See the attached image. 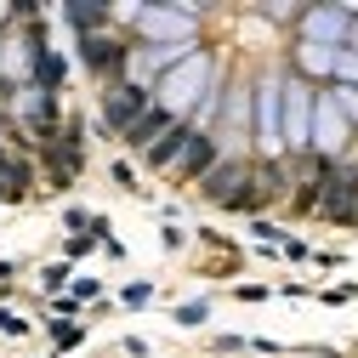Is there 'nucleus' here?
I'll use <instances>...</instances> for the list:
<instances>
[{
  "label": "nucleus",
  "instance_id": "nucleus-1",
  "mask_svg": "<svg viewBox=\"0 0 358 358\" xmlns=\"http://www.w3.org/2000/svg\"><path fill=\"white\" fill-rule=\"evenodd\" d=\"M143 108H148L143 85H108V97H103V125H108V131H120V137H125V125L137 120Z\"/></svg>",
  "mask_w": 358,
  "mask_h": 358
},
{
  "label": "nucleus",
  "instance_id": "nucleus-2",
  "mask_svg": "<svg viewBox=\"0 0 358 358\" xmlns=\"http://www.w3.org/2000/svg\"><path fill=\"white\" fill-rule=\"evenodd\" d=\"M245 182H250V165H216L210 176H199V188H205V199H216V205H228V210H234V199L245 194Z\"/></svg>",
  "mask_w": 358,
  "mask_h": 358
},
{
  "label": "nucleus",
  "instance_id": "nucleus-3",
  "mask_svg": "<svg viewBox=\"0 0 358 358\" xmlns=\"http://www.w3.org/2000/svg\"><path fill=\"white\" fill-rule=\"evenodd\" d=\"M188 137H194L188 125H171V131H165L159 143H148V148H143V159H148L154 171H165V165H176V159H182V148H188Z\"/></svg>",
  "mask_w": 358,
  "mask_h": 358
},
{
  "label": "nucleus",
  "instance_id": "nucleus-4",
  "mask_svg": "<svg viewBox=\"0 0 358 358\" xmlns=\"http://www.w3.org/2000/svg\"><path fill=\"white\" fill-rule=\"evenodd\" d=\"M165 131H171L165 108H143L137 120L125 125V143H131V148H148V143H159V137H165Z\"/></svg>",
  "mask_w": 358,
  "mask_h": 358
},
{
  "label": "nucleus",
  "instance_id": "nucleus-5",
  "mask_svg": "<svg viewBox=\"0 0 358 358\" xmlns=\"http://www.w3.org/2000/svg\"><path fill=\"white\" fill-rule=\"evenodd\" d=\"M80 52H85V63H92L97 74H114L120 57H125V46H120L114 34H85V46H80Z\"/></svg>",
  "mask_w": 358,
  "mask_h": 358
},
{
  "label": "nucleus",
  "instance_id": "nucleus-6",
  "mask_svg": "<svg viewBox=\"0 0 358 358\" xmlns=\"http://www.w3.org/2000/svg\"><path fill=\"white\" fill-rule=\"evenodd\" d=\"M210 159H216L210 137H199V131H194V137H188V148H182V159H176V165H182V176H205V171H210Z\"/></svg>",
  "mask_w": 358,
  "mask_h": 358
},
{
  "label": "nucleus",
  "instance_id": "nucleus-7",
  "mask_svg": "<svg viewBox=\"0 0 358 358\" xmlns=\"http://www.w3.org/2000/svg\"><path fill=\"white\" fill-rule=\"evenodd\" d=\"M69 23H85V29H97V23H108V6H69Z\"/></svg>",
  "mask_w": 358,
  "mask_h": 358
},
{
  "label": "nucleus",
  "instance_id": "nucleus-8",
  "mask_svg": "<svg viewBox=\"0 0 358 358\" xmlns=\"http://www.w3.org/2000/svg\"><path fill=\"white\" fill-rule=\"evenodd\" d=\"M63 222H69V234H85V228H92V216H85V210H69Z\"/></svg>",
  "mask_w": 358,
  "mask_h": 358
},
{
  "label": "nucleus",
  "instance_id": "nucleus-9",
  "mask_svg": "<svg viewBox=\"0 0 358 358\" xmlns=\"http://www.w3.org/2000/svg\"><path fill=\"white\" fill-rule=\"evenodd\" d=\"M176 319H182V324H199V319H205V301H188L182 313H176Z\"/></svg>",
  "mask_w": 358,
  "mask_h": 358
}]
</instances>
